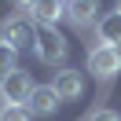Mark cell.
Returning a JSON list of instances; mask_svg holds the SVG:
<instances>
[{
    "mask_svg": "<svg viewBox=\"0 0 121 121\" xmlns=\"http://www.w3.org/2000/svg\"><path fill=\"white\" fill-rule=\"evenodd\" d=\"M33 52H37V59H40V62H48V66H62L70 48H66V40H62V33L55 30V26H37Z\"/></svg>",
    "mask_w": 121,
    "mask_h": 121,
    "instance_id": "1",
    "label": "cell"
},
{
    "mask_svg": "<svg viewBox=\"0 0 121 121\" xmlns=\"http://www.w3.org/2000/svg\"><path fill=\"white\" fill-rule=\"evenodd\" d=\"M121 70V48L114 44H92L88 48V73L95 81H110Z\"/></svg>",
    "mask_w": 121,
    "mask_h": 121,
    "instance_id": "2",
    "label": "cell"
},
{
    "mask_svg": "<svg viewBox=\"0 0 121 121\" xmlns=\"http://www.w3.org/2000/svg\"><path fill=\"white\" fill-rule=\"evenodd\" d=\"M30 92H33V77L26 70H11V73L0 77V106L11 103V106H26L30 103Z\"/></svg>",
    "mask_w": 121,
    "mask_h": 121,
    "instance_id": "3",
    "label": "cell"
},
{
    "mask_svg": "<svg viewBox=\"0 0 121 121\" xmlns=\"http://www.w3.org/2000/svg\"><path fill=\"white\" fill-rule=\"evenodd\" d=\"M33 37H37V26H33L30 15H11L8 22L0 26V40H8L15 52H22V48L33 44Z\"/></svg>",
    "mask_w": 121,
    "mask_h": 121,
    "instance_id": "4",
    "label": "cell"
},
{
    "mask_svg": "<svg viewBox=\"0 0 121 121\" xmlns=\"http://www.w3.org/2000/svg\"><path fill=\"white\" fill-rule=\"evenodd\" d=\"M59 103H62V99L55 95V88H52V84H33L26 110H30L33 117H52V114L59 110Z\"/></svg>",
    "mask_w": 121,
    "mask_h": 121,
    "instance_id": "5",
    "label": "cell"
},
{
    "mask_svg": "<svg viewBox=\"0 0 121 121\" xmlns=\"http://www.w3.org/2000/svg\"><path fill=\"white\" fill-rule=\"evenodd\" d=\"M66 22L73 30H88L99 22V0H70L66 4Z\"/></svg>",
    "mask_w": 121,
    "mask_h": 121,
    "instance_id": "6",
    "label": "cell"
},
{
    "mask_svg": "<svg viewBox=\"0 0 121 121\" xmlns=\"http://www.w3.org/2000/svg\"><path fill=\"white\" fill-rule=\"evenodd\" d=\"M52 88H55V95H59L62 103H66V99H81V92H84V77H81V70H55Z\"/></svg>",
    "mask_w": 121,
    "mask_h": 121,
    "instance_id": "7",
    "label": "cell"
},
{
    "mask_svg": "<svg viewBox=\"0 0 121 121\" xmlns=\"http://www.w3.org/2000/svg\"><path fill=\"white\" fill-rule=\"evenodd\" d=\"M33 26H59V18H66V0H37L30 8Z\"/></svg>",
    "mask_w": 121,
    "mask_h": 121,
    "instance_id": "8",
    "label": "cell"
},
{
    "mask_svg": "<svg viewBox=\"0 0 121 121\" xmlns=\"http://www.w3.org/2000/svg\"><path fill=\"white\" fill-rule=\"evenodd\" d=\"M95 44H114L121 48V11H106L95 22Z\"/></svg>",
    "mask_w": 121,
    "mask_h": 121,
    "instance_id": "9",
    "label": "cell"
},
{
    "mask_svg": "<svg viewBox=\"0 0 121 121\" xmlns=\"http://www.w3.org/2000/svg\"><path fill=\"white\" fill-rule=\"evenodd\" d=\"M15 62H18V52L8 44V40H0V77L11 73V70H15Z\"/></svg>",
    "mask_w": 121,
    "mask_h": 121,
    "instance_id": "10",
    "label": "cell"
},
{
    "mask_svg": "<svg viewBox=\"0 0 121 121\" xmlns=\"http://www.w3.org/2000/svg\"><path fill=\"white\" fill-rule=\"evenodd\" d=\"M33 114L26 110V106H11V103H4L0 106V121H30Z\"/></svg>",
    "mask_w": 121,
    "mask_h": 121,
    "instance_id": "11",
    "label": "cell"
},
{
    "mask_svg": "<svg viewBox=\"0 0 121 121\" xmlns=\"http://www.w3.org/2000/svg\"><path fill=\"white\" fill-rule=\"evenodd\" d=\"M88 121H121L117 110H106V106H95V110L88 114Z\"/></svg>",
    "mask_w": 121,
    "mask_h": 121,
    "instance_id": "12",
    "label": "cell"
},
{
    "mask_svg": "<svg viewBox=\"0 0 121 121\" xmlns=\"http://www.w3.org/2000/svg\"><path fill=\"white\" fill-rule=\"evenodd\" d=\"M33 4H37V0H15V8H18V11H26V15H30V8H33Z\"/></svg>",
    "mask_w": 121,
    "mask_h": 121,
    "instance_id": "13",
    "label": "cell"
},
{
    "mask_svg": "<svg viewBox=\"0 0 121 121\" xmlns=\"http://www.w3.org/2000/svg\"><path fill=\"white\" fill-rule=\"evenodd\" d=\"M114 11H121V0H117V8H114Z\"/></svg>",
    "mask_w": 121,
    "mask_h": 121,
    "instance_id": "14",
    "label": "cell"
},
{
    "mask_svg": "<svg viewBox=\"0 0 121 121\" xmlns=\"http://www.w3.org/2000/svg\"><path fill=\"white\" fill-rule=\"evenodd\" d=\"M66 4H70V0H66Z\"/></svg>",
    "mask_w": 121,
    "mask_h": 121,
    "instance_id": "15",
    "label": "cell"
}]
</instances>
